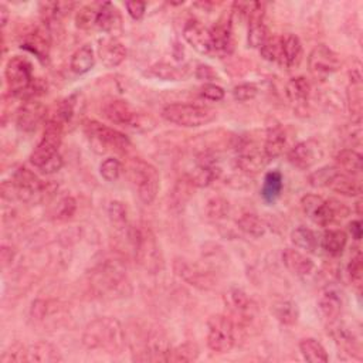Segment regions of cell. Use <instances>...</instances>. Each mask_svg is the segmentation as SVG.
Wrapping results in <instances>:
<instances>
[{
	"mask_svg": "<svg viewBox=\"0 0 363 363\" xmlns=\"http://www.w3.org/2000/svg\"><path fill=\"white\" fill-rule=\"evenodd\" d=\"M125 342V334L121 322L111 316L97 318L86 327L83 344L90 351L118 352Z\"/></svg>",
	"mask_w": 363,
	"mask_h": 363,
	"instance_id": "1",
	"label": "cell"
},
{
	"mask_svg": "<svg viewBox=\"0 0 363 363\" xmlns=\"http://www.w3.org/2000/svg\"><path fill=\"white\" fill-rule=\"evenodd\" d=\"M91 286L99 297H123L129 288L127 270L119 261L107 260L91 274Z\"/></svg>",
	"mask_w": 363,
	"mask_h": 363,
	"instance_id": "2",
	"label": "cell"
},
{
	"mask_svg": "<svg viewBox=\"0 0 363 363\" xmlns=\"http://www.w3.org/2000/svg\"><path fill=\"white\" fill-rule=\"evenodd\" d=\"M128 240L138 263L151 273L162 268L164 260L158 241L151 229L147 226L128 227Z\"/></svg>",
	"mask_w": 363,
	"mask_h": 363,
	"instance_id": "3",
	"label": "cell"
},
{
	"mask_svg": "<svg viewBox=\"0 0 363 363\" xmlns=\"http://www.w3.org/2000/svg\"><path fill=\"white\" fill-rule=\"evenodd\" d=\"M128 172L139 200L144 205H152L160 188V175L158 169L147 160L135 158L129 162Z\"/></svg>",
	"mask_w": 363,
	"mask_h": 363,
	"instance_id": "4",
	"label": "cell"
},
{
	"mask_svg": "<svg viewBox=\"0 0 363 363\" xmlns=\"http://www.w3.org/2000/svg\"><path fill=\"white\" fill-rule=\"evenodd\" d=\"M10 186L13 193L26 203H40V201L51 196L57 189L54 184H46V182L40 180L27 168H20L16 171Z\"/></svg>",
	"mask_w": 363,
	"mask_h": 363,
	"instance_id": "5",
	"label": "cell"
},
{
	"mask_svg": "<svg viewBox=\"0 0 363 363\" xmlns=\"http://www.w3.org/2000/svg\"><path fill=\"white\" fill-rule=\"evenodd\" d=\"M162 116L177 127L197 128L210 124L216 118V111L196 104H169L164 108Z\"/></svg>",
	"mask_w": 363,
	"mask_h": 363,
	"instance_id": "6",
	"label": "cell"
},
{
	"mask_svg": "<svg viewBox=\"0 0 363 363\" xmlns=\"http://www.w3.org/2000/svg\"><path fill=\"white\" fill-rule=\"evenodd\" d=\"M84 131L94 147L101 148L103 152L115 151L124 153L131 148V140L125 134L111 127L98 123V121H86Z\"/></svg>",
	"mask_w": 363,
	"mask_h": 363,
	"instance_id": "7",
	"label": "cell"
},
{
	"mask_svg": "<svg viewBox=\"0 0 363 363\" xmlns=\"http://www.w3.org/2000/svg\"><path fill=\"white\" fill-rule=\"evenodd\" d=\"M64 127L58 124L57 121L49 118L46 127H45V135L40 140V144L34 148V151L30 155V162L34 168L40 169L43 168L50 159H53L58 153V148L62 145V138H63Z\"/></svg>",
	"mask_w": 363,
	"mask_h": 363,
	"instance_id": "8",
	"label": "cell"
},
{
	"mask_svg": "<svg viewBox=\"0 0 363 363\" xmlns=\"http://www.w3.org/2000/svg\"><path fill=\"white\" fill-rule=\"evenodd\" d=\"M234 325L225 315H213L208 321V347L216 353H227L234 347Z\"/></svg>",
	"mask_w": 363,
	"mask_h": 363,
	"instance_id": "9",
	"label": "cell"
},
{
	"mask_svg": "<svg viewBox=\"0 0 363 363\" xmlns=\"http://www.w3.org/2000/svg\"><path fill=\"white\" fill-rule=\"evenodd\" d=\"M308 68L316 82H327L340 68L339 55L328 46L319 45L308 55Z\"/></svg>",
	"mask_w": 363,
	"mask_h": 363,
	"instance_id": "10",
	"label": "cell"
},
{
	"mask_svg": "<svg viewBox=\"0 0 363 363\" xmlns=\"http://www.w3.org/2000/svg\"><path fill=\"white\" fill-rule=\"evenodd\" d=\"M173 270L180 279H184L189 286L197 290L210 291L217 286V279L210 271L200 267L196 263H192L189 260L184 258L175 260Z\"/></svg>",
	"mask_w": 363,
	"mask_h": 363,
	"instance_id": "11",
	"label": "cell"
},
{
	"mask_svg": "<svg viewBox=\"0 0 363 363\" xmlns=\"http://www.w3.org/2000/svg\"><path fill=\"white\" fill-rule=\"evenodd\" d=\"M5 75L9 90L16 95H20L23 91H26L34 82L32 63L27 58L20 55H14L9 60Z\"/></svg>",
	"mask_w": 363,
	"mask_h": 363,
	"instance_id": "12",
	"label": "cell"
},
{
	"mask_svg": "<svg viewBox=\"0 0 363 363\" xmlns=\"http://www.w3.org/2000/svg\"><path fill=\"white\" fill-rule=\"evenodd\" d=\"M104 116L114 125L136 129L142 125V116L124 99H112L103 108Z\"/></svg>",
	"mask_w": 363,
	"mask_h": 363,
	"instance_id": "13",
	"label": "cell"
},
{
	"mask_svg": "<svg viewBox=\"0 0 363 363\" xmlns=\"http://www.w3.org/2000/svg\"><path fill=\"white\" fill-rule=\"evenodd\" d=\"M322 158H324V149L314 139L297 144L288 152V162L301 171L311 169Z\"/></svg>",
	"mask_w": 363,
	"mask_h": 363,
	"instance_id": "14",
	"label": "cell"
},
{
	"mask_svg": "<svg viewBox=\"0 0 363 363\" xmlns=\"http://www.w3.org/2000/svg\"><path fill=\"white\" fill-rule=\"evenodd\" d=\"M47 108L38 103L37 99L25 101V104L20 107L17 112V127L23 132H33L46 119Z\"/></svg>",
	"mask_w": 363,
	"mask_h": 363,
	"instance_id": "15",
	"label": "cell"
},
{
	"mask_svg": "<svg viewBox=\"0 0 363 363\" xmlns=\"http://www.w3.org/2000/svg\"><path fill=\"white\" fill-rule=\"evenodd\" d=\"M351 214V209L336 199H328L322 201V205L315 212L312 220L322 227H329L338 221H342Z\"/></svg>",
	"mask_w": 363,
	"mask_h": 363,
	"instance_id": "16",
	"label": "cell"
},
{
	"mask_svg": "<svg viewBox=\"0 0 363 363\" xmlns=\"http://www.w3.org/2000/svg\"><path fill=\"white\" fill-rule=\"evenodd\" d=\"M98 57L107 68H115L124 63L127 49L115 37H104L98 42Z\"/></svg>",
	"mask_w": 363,
	"mask_h": 363,
	"instance_id": "17",
	"label": "cell"
},
{
	"mask_svg": "<svg viewBox=\"0 0 363 363\" xmlns=\"http://www.w3.org/2000/svg\"><path fill=\"white\" fill-rule=\"evenodd\" d=\"M184 37L189 46H192L200 54H210L212 49V37L210 29L205 27L197 20H189L184 27Z\"/></svg>",
	"mask_w": 363,
	"mask_h": 363,
	"instance_id": "18",
	"label": "cell"
},
{
	"mask_svg": "<svg viewBox=\"0 0 363 363\" xmlns=\"http://www.w3.org/2000/svg\"><path fill=\"white\" fill-rule=\"evenodd\" d=\"M212 49L218 55H229L234 51V36L230 20H220L212 29Z\"/></svg>",
	"mask_w": 363,
	"mask_h": 363,
	"instance_id": "19",
	"label": "cell"
},
{
	"mask_svg": "<svg viewBox=\"0 0 363 363\" xmlns=\"http://www.w3.org/2000/svg\"><path fill=\"white\" fill-rule=\"evenodd\" d=\"M268 164V159L264 155V151L261 152L253 147L241 148L238 156L236 158L237 168L246 175H257L263 171Z\"/></svg>",
	"mask_w": 363,
	"mask_h": 363,
	"instance_id": "20",
	"label": "cell"
},
{
	"mask_svg": "<svg viewBox=\"0 0 363 363\" xmlns=\"http://www.w3.org/2000/svg\"><path fill=\"white\" fill-rule=\"evenodd\" d=\"M302 62V43L295 34L281 36L279 64L286 68H295Z\"/></svg>",
	"mask_w": 363,
	"mask_h": 363,
	"instance_id": "21",
	"label": "cell"
},
{
	"mask_svg": "<svg viewBox=\"0 0 363 363\" xmlns=\"http://www.w3.org/2000/svg\"><path fill=\"white\" fill-rule=\"evenodd\" d=\"M318 307L322 315L328 321L334 322L340 316L342 310H344V297L336 288L328 287L321 292L318 298Z\"/></svg>",
	"mask_w": 363,
	"mask_h": 363,
	"instance_id": "22",
	"label": "cell"
},
{
	"mask_svg": "<svg viewBox=\"0 0 363 363\" xmlns=\"http://www.w3.org/2000/svg\"><path fill=\"white\" fill-rule=\"evenodd\" d=\"M281 257L286 268L297 277H307L314 271V261L299 250L286 249L282 251Z\"/></svg>",
	"mask_w": 363,
	"mask_h": 363,
	"instance_id": "23",
	"label": "cell"
},
{
	"mask_svg": "<svg viewBox=\"0 0 363 363\" xmlns=\"http://www.w3.org/2000/svg\"><path fill=\"white\" fill-rule=\"evenodd\" d=\"M226 305L230 308V311L238 318L243 319H251V316L255 312V305L251 301V298L240 288H231L225 295Z\"/></svg>",
	"mask_w": 363,
	"mask_h": 363,
	"instance_id": "24",
	"label": "cell"
},
{
	"mask_svg": "<svg viewBox=\"0 0 363 363\" xmlns=\"http://www.w3.org/2000/svg\"><path fill=\"white\" fill-rule=\"evenodd\" d=\"M286 94L290 103L297 108H302L308 104L311 95V86L305 77H294L287 83Z\"/></svg>",
	"mask_w": 363,
	"mask_h": 363,
	"instance_id": "25",
	"label": "cell"
},
{
	"mask_svg": "<svg viewBox=\"0 0 363 363\" xmlns=\"http://www.w3.org/2000/svg\"><path fill=\"white\" fill-rule=\"evenodd\" d=\"M286 147H287V132L284 131V128L279 125L271 127L267 131L266 144H264V155L268 159V162L284 153Z\"/></svg>",
	"mask_w": 363,
	"mask_h": 363,
	"instance_id": "26",
	"label": "cell"
},
{
	"mask_svg": "<svg viewBox=\"0 0 363 363\" xmlns=\"http://www.w3.org/2000/svg\"><path fill=\"white\" fill-rule=\"evenodd\" d=\"M27 359L29 362H38V363H57L63 362L62 353L58 349L46 340L36 342L34 345L27 348Z\"/></svg>",
	"mask_w": 363,
	"mask_h": 363,
	"instance_id": "27",
	"label": "cell"
},
{
	"mask_svg": "<svg viewBox=\"0 0 363 363\" xmlns=\"http://www.w3.org/2000/svg\"><path fill=\"white\" fill-rule=\"evenodd\" d=\"M328 188L331 190L339 193V195L349 196V197L359 196L362 193L360 182L355 176H351V175L344 173V172H340V171H338L336 175L332 177Z\"/></svg>",
	"mask_w": 363,
	"mask_h": 363,
	"instance_id": "28",
	"label": "cell"
},
{
	"mask_svg": "<svg viewBox=\"0 0 363 363\" xmlns=\"http://www.w3.org/2000/svg\"><path fill=\"white\" fill-rule=\"evenodd\" d=\"M23 49L29 50L34 55L42 60H47L49 53H50V36L47 32L38 29L34 30L33 33L26 36V40L23 43Z\"/></svg>",
	"mask_w": 363,
	"mask_h": 363,
	"instance_id": "29",
	"label": "cell"
},
{
	"mask_svg": "<svg viewBox=\"0 0 363 363\" xmlns=\"http://www.w3.org/2000/svg\"><path fill=\"white\" fill-rule=\"evenodd\" d=\"M336 168L344 172L348 173L351 176H358L362 173V168H363V159L362 155L353 149H342L336 158Z\"/></svg>",
	"mask_w": 363,
	"mask_h": 363,
	"instance_id": "30",
	"label": "cell"
},
{
	"mask_svg": "<svg viewBox=\"0 0 363 363\" xmlns=\"http://www.w3.org/2000/svg\"><path fill=\"white\" fill-rule=\"evenodd\" d=\"M95 26L105 33H115V30L121 27V16L118 9L110 2L104 3L98 9Z\"/></svg>",
	"mask_w": 363,
	"mask_h": 363,
	"instance_id": "31",
	"label": "cell"
},
{
	"mask_svg": "<svg viewBox=\"0 0 363 363\" xmlns=\"http://www.w3.org/2000/svg\"><path fill=\"white\" fill-rule=\"evenodd\" d=\"M336 344L339 345L340 349H344L347 353H349L351 356H359L360 355V344H359V339L355 335L353 331H351L348 327L345 325H336L334 332H332Z\"/></svg>",
	"mask_w": 363,
	"mask_h": 363,
	"instance_id": "32",
	"label": "cell"
},
{
	"mask_svg": "<svg viewBox=\"0 0 363 363\" xmlns=\"http://www.w3.org/2000/svg\"><path fill=\"white\" fill-rule=\"evenodd\" d=\"M95 66V57H94V50L91 46L86 45L83 47H79L71 57L70 67L71 71L82 75L92 70Z\"/></svg>",
	"mask_w": 363,
	"mask_h": 363,
	"instance_id": "33",
	"label": "cell"
},
{
	"mask_svg": "<svg viewBox=\"0 0 363 363\" xmlns=\"http://www.w3.org/2000/svg\"><path fill=\"white\" fill-rule=\"evenodd\" d=\"M299 351L302 356L305 358V360L311 363H327L329 360V356L325 348L322 347L321 342H318L314 338L302 339L299 342Z\"/></svg>",
	"mask_w": 363,
	"mask_h": 363,
	"instance_id": "34",
	"label": "cell"
},
{
	"mask_svg": "<svg viewBox=\"0 0 363 363\" xmlns=\"http://www.w3.org/2000/svg\"><path fill=\"white\" fill-rule=\"evenodd\" d=\"M282 186H284V179H282L281 172L271 171L266 175L263 189H261V196H263L266 203H274L282 192Z\"/></svg>",
	"mask_w": 363,
	"mask_h": 363,
	"instance_id": "35",
	"label": "cell"
},
{
	"mask_svg": "<svg viewBox=\"0 0 363 363\" xmlns=\"http://www.w3.org/2000/svg\"><path fill=\"white\" fill-rule=\"evenodd\" d=\"M348 245V236L342 230H327L322 237V247L324 250L334 257L340 255L344 253Z\"/></svg>",
	"mask_w": 363,
	"mask_h": 363,
	"instance_id": "36",
	"label": "cell"
},
{
	"mask_svg": "<svg viewBox=\"0 0 363 363\" xmlns=\"http://www.w3.org/2000/svg\"><path fill=\"white\" fill-rule=\"evenodd\" d=\"M291 241L292 245L305 253H315L318 246H319V240L318 236L307 227H298L291 233Z\"/></svg>",
	"mask_w": 363,
	"mask_h": 363,
	"instance_id": "37",
	"label": "cell"
},
{
	"mask_svg": "<svg viewBox=\"0 0 363 363\" xmlns=\"http://www.w3.org/2000/svg\"><path fill=\"white\" fill-rule=\"evenodd\" d=\"M238 229L246 233L247 236H251L254 238L263 237L267 231V226L263 220H261L257 214L253 213H245L237 221Z\"/></svg>",
	"mask_w": 363,
	"mask_h": 363,
	"instance_id": "38",
	"label": "cell"
},
{
	"mask_svg": "<svg viewBox=\"0 0 363 363\" xmlns=\"http://www.w3.org/2000/svg\"><path fill=\"white\" fill-rule=\"evenodd\" d=\"M273 314L281 322L282 325H295L299 318V311L295 302L292 301H279L273 305Z\"/></svg>",
	"mask_w": 363,
	"mask_h": 363,
	"instance_id": "39",
	"label": "cell"
},
{
	"mask_svg": "<svg viewBox=\"0 0 363 363\" xmlns=\"http://www.w3.org/2000/svg\"><path fill=\"white\" fill-rule=\"evenodd\" d=\"M108 218L112 227L116 230H123L128 227V209L119 200H114L108 206Z\"/></svg>",
	"mask_w": 363,
	"mask_h": 363,
	"instance_id": "40",
	"label": "cell"
},
{
	"mask_svg": "<svg viewBox=\"0 0 363 363\" xmlns=\"http://www.w3.org/2000/svg\"><path fill=\"white\" fill-rule=\"evenodd\" d=\"M74 103L71 99H63L60 101V103L55 105L53 114L50 115L51 119L57 121L58 124H62L63 127H66L67 124L71 123V119L74 116Z\"/></svg>",
	"mask_w": 363,
	"mask_h": 363,
	"instance_id": "41",
	"label": "cell"
},
{
	"mask_svg": "<svg viewBox=\"0 0 363 363\" xmlns=\"http://www.w3.org/2000/svg\"><path fill=\"white\" fill-rule=\"evenodd\" d=\"M229 201L225 197H212L208 205H206V214L210 220H220V218H225L229 214Z\"/></svg>",
	"mask_w": 363,
	"mask_h": 363,
	"instance_id": "42",
	"label": "cell"
},
{
	"mask_svg": "<svg viewBox=\"0 0 363 363\" xmlns=\"http://www.w3.org/2000/svg\"><path fill=\"white\" fill-rule=\"evenodd\" d=\"M339 169L336 166H324L315 172H312L308 177L310 185L312 188H328L332 177L336 175Z\"/></svg>",
	"mask_w": 363,
	"mask_h": 363,
	"instance_id": "43",
	"label": "cell"
},
{
	"mask_svg": "<svg viewBox=\"0 0 363 363\" xmlns=\"http://www.w3.org/2000/svg\"><path fill=\"white\" fill-rule=\"evenodd\" d=\"M260 53L261 57L267 62L275 63L279 62V57H281V36H270L266 43L260 47Z\"/></svg>",
	"mask_w": 363,
	"mask_h": 363,
	"instance_id": "44",
	"label": "cell"
},
{
	"mask_svg": "<svg viewBox=\"0 0 363 363\" xmlns=\"http://www.w3.org/2000/svg\"><path fill=\"white\" fill-rule=\"evenodd\" d=\"M124 168L123 164L115 158H107L99 166V173L107 182H116L123 175Z\"/></svg>",
	"mask_w": 363,
	"mask_h": 363,
	"instance_id": "45",
	"label": "cell"
},
{
	"mask_svg": "<svg viewBox=\"0 0 363 363\" xmlns=\"http://www.w3.org/2000/svg\"><path fill=\"white\" fill-rule=\"evenodd\" d=\"M199 356V349L193 344H184L175 349H171L168 362H192Z\"/></svg>",
	"mask_w": 363,
	"mask_h": 363,
	"instance_id": "46",
	"label": "cell"
},
{
	"mask_svg": "<svg viewBox=\"0 0 363 363\" xmlns=\"http://www.w3.org/2000/svg\"><path fill=\"white\" fill-rule=\"evenodd\" d=\"M77 212V201L71 196H66L57 203L54 210V218L58 221H67L70 220Z\"/></svg>",
	"mask_w": 363,
	"mask_h": 363,
	"instance_id": "47",
	"label": "cell"
},
{
	"mask_svg": "<svg viewBox=\"0 0 363 363\" xmlns=\"http://www.w3.org/2000/svg\"><path fill=\"white\" fill-rule=\"evenodd\" d=\"M97 14L98 10H95L92 6H84L77 12L75 16V25L78 29L88 30L92 26L97 25Z\"/></svg>",
	"mask_w": 363,
	"mask_h": 363,
	"instance_id": "48",
	"label": "cell"
},
{
	"mask_svg": "<svg viewBox=\"0 0 363 363\" xmlns=\"http://www.w3.org/2000/svg\"><path fill=\"white\" fill-rule=\"evenodd\" d=\"M152 74L156 75L158 78H162L165 79V82H176V79H180L182 77H184V73H182V70L171 66V64H156L151 68Z\"/></svg>",
	"mask_w": 363,
	"mask_h": 363,
	"instance_id": "49",
	"label": "cell"
},
{
	"mask_svg": "<svg viewBox=\"0 0 363 363\" xmlns=\"http://www.w3.org/2000/svg\"><path fill=\"white\" fill-rule=\"evenodd\" d=\"M348 273L356 287L362 286V277H363V258L362 254L358 251L352 258L348 266Z\"/></svg>",
	"mask_w": 363,
	"mask_h": 363,
	"instance_id": "50",
	"label": "cell"
},
{
	"mask_svg": "<svg viewBox=\"0 0 363 363\" xmlns=\"http://www.w3.org/2000/svg\"><path fill=\"white\" fill-rule=\"evenodd\" d=\"M17 363V362H29L27 349L20 344H14L6 351L2 356V363Z\"/></svg>",
	"mask_w": 363,
	"mask_h": 363,
	"instance_id": "51",
	"label": "cell"
},
{
	"mask_svg": "<svg viewBox=\"0 0 363 363\" xmlns=\"http://www.w3.org/2000/svg\"><path fill=\"white\" fill-rule=\"evenodd\" d=\"M257 94L258 90L254 84H240L233 90V97L238 103H247V101L254 99Z\"/></svg>",
	"mask_w": 363,
	"mask_h": 363,
	"instance_id": "52",
	"label": "cell"
},
{
	"mask_svg": "<svg viewBox=\"0 0 363 363\" xmlns=\"http://www.w3.org/2000/svg\"><path fill=\"white\" fill-rule=\"evenodd\" d=\"M322 201H324V199H322L321 196L307 195V196L302 197V200H301V208L310 218H312L315 212L318 210V208L322 205Z\"/></svg>",
	"mask_w": 363,
	"mask_h": 363,
	"instance_id": "53",
	"label": "cell"
},
{
	"mask_svg": "<svg viewBox=\"0 0 363 363\" xmlns=\"http://www.w3.org/2000/svg\"><path fill=\"white\" fill-rule=\"evenodd\" d=\"M201 95L210 101H221L225 98V90L216 84H206L201 87Z\"/></svg>",
	"mask_w": 363,
	"mask_h": 363,
	"instance_id": "54",
	"label": "cell"
},
{
	"mask_svg": "<svg viewBox=\"0 0 363 363\" xmlns=\"http://www.w3.org/2000/svg\"><path fill=\"white\" fill-rule=\"evenodd\" d=\"M128 14L134 18V20H142V17L145 16L147 12V3L144 2H128L125 5Z\"/></svg>",
	"mask_w": 363,
	"mask_h": 363,
	"instance_id": "55",
	"label": "cell"
},
{
	"mask_svg": "<svg viewBox=\"0 0 363 363\" xmlns=\"http://www.w3.org/2000/svg\"><path fill=\"white\" fill-rule=\"evenodd\" d=\"M62 168H63V158L62 155L57 153L43 168H40L38 171L45 175H53V173H57Z\"/></svg>",
	"mask_w": 363,
	"mask_h": 363,
	"instance_id": "56",
	"label": "cell"
},
{
	"mask_svg": "<svg viewBox=\"0 0 363 363\" xmlns=\"http://www.w3.org/2000/svg\"><path fill=\"white\" fill-rule=\"evenodd\" d=\"M47 301H43V299H36L33 302L32 305V310H30V314H32V318L33 319H43L47 314Z\"/></svg>",
	"mask_w": 363,
	"mask_h": 363,
	"instance_id": "57",
	"label": "cell"
},
{
	"mask_svg": "<svg viewBox=\"0 0 363 363\" xmlns=\"http://www.w3.org/2000/svg\"><path fill=\"white\" fill-rule=\"evenodd\" d=\"M196 77L199 79H201V82H210V79L216 78V73L213 71L212 67L209 66H203V64H200L196 70Z\"/></svg>",
	"mask_w": 363,
	"mask_h": 363,
	"instance_id": "58",
	"label": "cell"
},
{
	"mask_svg": "<svg viewBox=\"0 0 363 363\" xmlns=\"http://www.w3.org/2000/svg\"><path fill=\"white\" fill-rule=\"evenodd\" d=\"M349 231H351L352 237H353L356 241H359V240L362 238V223H360L359 220L352 221V223L349 225Z\"/></svg>",
	"mask_w": 363,
	"mask_h": 363,
	"instance_id": "59",
	"label": "cell"
},
{
	"mask_svg": "<svg viewBox=\"0 0 363 363\" xmlns=\"http://www.w3.org/2000/svg\"><path fill=\"white\" fill-rule=\"evenodd\" d=\"M8 20H9V10L6 8V5H0V25L2 27H5L8 25Z\"/></svg>",
	"mask_w": 363,
	"mask_h": 363,
	"instance_id": "60",
	"label": "cell"
}]
</instances>
